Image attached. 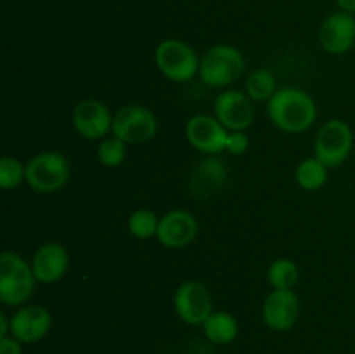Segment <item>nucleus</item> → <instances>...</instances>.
Returning a JSON list of instances; mask_svg holds the SVG:
<instances>
[{
  "label": "nucleus",
  "instance_id": "17",
  "mask_svg": "<svg viewBox=\"0 0 355 354\" xmlns=\"http://www.w3.org/2000/svg\"><path fill=\"white\" fill-rule=\"evenodd\" d=\"M227 183V169L217 156L201 160L191 176V194L196 200H208L224 189Z\"/></svg>",
  "mask_w": 355,
  "mask_h": 354
},
{
  "label": "nucleus",
  "instance_id": "8",
  "mask_svg": "<svg viewBox=\"0 0 355 354\" xmlns=\"http://www.w3.org/2000/svg\"><path fill=\"white\" fill-rule=\"evenodd\" d=\"M173 307L177 316L187 325H203L211 309V295L200 281H184L173 295Z\"/></svg>",
  "mask_w": 355,
  "mask_h": 354
},
{
  "label": "nucleus",
  "instance_id": "11",
  "mask_svg": "<svg viewBox=\"0 0 355 354\" xmlns=\"http://www.w3.org/2000/svg\"><path fill=\"white\" fill-rule=\"evenodd\" d=\"M215 117L229 132L252 127L255 118V108L248 94L241 90H224L215 99Z\"/></svg>",
  "mask_w": 355,
  "mask_h": 354
},
{
  "label": "nucleus",
  "instance_id": "13",
  "mask_svg": "<svg viewBox=\"0 0 355 354\" xmlns=\"http://www.w3.org/2000/svg\"><path fill=\"white\" fill-rule=\"evenodd\" d=\"M319 44L326 52L342 56L355 44V17L349 12H333L319 26Z\"/></svg>",
  "mask_w": 355,
  "mask_h": 354
},
{
  "label": "nucleus",
  "instance_id": "9",
  "mask_svg": "<svg viewBox=\"0 0 355 354\" xmlns=\"http://www.w3.org/2000/svg\"><path fill=\"white\" fill-rule=\"evenodd\" d=\"M110 108L99 99H83L73 110V125L82 137L89 141H103L113 128Z\"/></svg>",
  "mask_w": 355,
  "mask_h": 354
},
{
  "label": "nucleus",
  "instance_id": "7",
  "mask_svg": "<svg viewBox=\"0 0 355 354\" xmlns=\"http://www.w3.org/2000/svg\"><path fill=\"white\" fill-rule=\"evenodd\" d=\"M158 132V120L149 108L141 104H127L113 117L111 134L127 144H142L151 141Z\"/></svg>",
  "mask_w": 355,
  "mask_h": 354
},
{
  "label": "nucleus",
  "instance_id": "2",
  "mask_svg": "<svg viewBox=\"0 0 355 354\" xmlns=\"http://www.w3.org/2000/svg\"><path fill=\"white\" fill-rule=\"evenodd\" d=\"M35 278L31 264L19 253L2 252L0 255V302L10 307H21L35 292Z\"/></svg>",
  "mask_w": 355,
  "mask_h": 354
},
{
  "label": "nucleus",
  "instance_id": "1",
  "mask_svg": "<svg viewBox=\"0 0 355 354\" xmlns=\"http://www.w3.org/2000/svg\"><path fill=\"white\" fill-rule=\"evenodd\" d=\"M270 121L279 130L288 134H300L309 130L318 118V106L312 96L298 87L277 89L267 103Z\"/></svg>",
  "mask_w": 355,
  "mask_h": 354
},
{
  "label": "nucleus",
  "instance_id": "19",
  "mask_svg": "<svg viewBox=\"0 0 355 354\" xmlns=\"http://www.w3.org/2000/svg\"><path fill=\"white\" fill-rule=\"evenodd\" d=\"M295 179L298 186L305 191H318L328 180V167L318 160L315 156L307 160H302L295 170Z\"/></svg>",
  "mask_w": 355,
  "mask_h": 354
},
{
  "label": "nucleus",
  "instance_id": "12",
  "mask_svg": "<svg viewBox=\"0 0 355 354\" xmlns=\"http://www.w3.org/2000/svg\"><path fill=\"white\" fill-rule=\"evenodd\" d=\"M52 326V314L38 304H24L10 316V335L23 344H35L44 339Z\"/></svg>",
  "mask_w": 355,
  "mask_h": 354
},
{
  "label": "nucleus",
  "instance_id": "14",
  "mask_svg": "<svg viewBox=\"0 0 355 354\" xmlns=\"http://www.w3.org/2000/svg\"><path fill=\"white\" fill-rule=\"evenodd\" d=\"M300 316V301L293 290H276L267 295L262 307L263 323L274 332H288Z\"/></svg>",
  "mask_w": 355,
  "mask_h": 354
},
{
  "label": "nucleus",
  "instance_id": "6",
  "mask_svg": "<svg viewBox=\"0 0 355 354\" xmlns=\"http://www.w3.org/2000/svg\"><path fill=\"white\" fill-rule=\"evenodd\" d=\"M354 146V132L347 121L333 118L321 125L314 141V156L328 169L347 162Z\"/></svg>",
  "mask_w": 355,
  "mask_h": 354
},
{
  "label": "nucleus",
  "instance_id": "28",
  "mask_svg": "<svg viewBox=\"0 0 355 354\" xmlns=\"http://www.w3.org/2000/svg\"><path fill=\"white\" fill-rule=\"evenodd\" d=\"M340 10L349 14H355V0H336Z\"/></svg>",
  "mask_w": 355,
  "mask_h": 354
},
{
  "label": "nucleus",
  "instance_id": "27",
  "mask_svg": "<svg viewBox=\"0 0 355 354\" xmlns=\"http://www.w3.org/2000/svg\"><path fill=\"white\" fill-rule=\"evenodd\" d=\"M10 335V318H7L6 312H0V337Z\"/></svg>",
  "mask_w": 355,
  "mask_h": 354
},
{
  "label": "nucleus",
  "instance_id": "16",
  "mask_svg": "<svg viewBox=\"0 0 355 354\" xmlns=\"http://www.w3.org/2000/svg\"><path fill=\"white\" fill-rule=\"evenodd\" d=\"M30 264L38 283L52 285L64 278L69 267V255L59 243H45L38 246Z\"/></svg>",
  "mask_w": 355,
  "mask_h": 354
},
{
  "label": "nucleus",
  "instance_id": "26",
  "mask_svg": "<svg viewBox=\"0 0 355 354\" xmlns=\"http://www.w3.org/2000/svg\"><path fill=\"white\" fill-rule=\"evenodd\" d=\"M0 354H23V342L12 335L0 337Z\"/></svg>",
  "mask_w": 355,
  "mask_h": 354
},
{
  "label": "nucleus",
  "instance_id": "4",
  "mask_svg": "<svg viewBox=\"0 0 355 354\" xmlns=\"http://www.w3.org/2000/svg\"><path fill=\"white\" fill-rule=\"evenodd\" d=\"M71 165L62 153L42 151L26 163V183L35 193L51 194L68 184Z\"/></svg>",
  "mask_w": 355,
  "mask_h": 354
},
{
  "label": "nucleus",
  "instance_id": "22",
  "mask_svg": "<svg viewBox=\"0 0 355 354\" xmlns=\"http://www.w3.org/2000/svg\"><path fill=\"white\" fill-rule=\"evenodd\" d=\"M159 217L149 208H139L128 217V231L137 239H149L158 235Z\"/></svg>",
  "mask_w": 355,
  "mask_h": 354
},
{
  "label": "nucleus",
  "instance_id": "5",
  "mask_svg": "<svg viewBox=\"0 0 355 354\" xmlns=\"http://www.w3.org/2000/svg\"><path fill=\"white\" fill-rule=\"evenodd\" d=\"M155 61L163 76L177 83L189 82L200 73V61L196 51L189 44L177 38L159 42L155 51Z\"/></svg>",
  "mask_w": 355,
  "mask_h": 354
},
{
  "label": "nucleus",
  "instance_id": "21",
  "mask_svg": "<svg viewBox=\"0 0 355 354\" xmlns=\"http://www.w3.org/2000/svg\"><path fill=\"white\" fill-rule=\"evenodd\" d=\"M300 278V269L291 259H276L267 269V280L276 290H291Z\"/></svg>",
  "mask_w": 355,
  "mask_h": 354
},
{
  "label": "nucleus",
  "instance_id": "25",
  "mask_svg": "<svg viewBox=\"0 0 355 354\" xmlns=\"http://www.w3.org/2000/svg\"><path fill=\"white\" fill-rule=\"evenodd\" d=\"M250 148V139L248 135L245 134L243 130H234L229 132L227 135V142H225V151L231 153V155L239 156L245 155Z\"/></svg>",
  "mask_w": 355,
  "mask_h": 354
},
{
  "label": "nucleus",
  "instance_id": "23",
  "mask_svg": "<svg viewBox=\"0 0 355 354\" xmlns=\"http://www.w3.org/2000/svg\"><path fill=\"white\" fill-rule=\"evenodd\" d=\"M127 156V142L118 139L116 135H107L97 146V158L104 167H120Z\"/></svg>",
  "mask_w": 355,
  "mask_h": 354
},
{
  "label": "nucleus",
  "instance_id": "24",
  "mask_svg": "<svg viewBox=\"0 0 355 354\" xmlns=\"http://www.w3.org/2000/svg\"><path fill=\"white\" fill-rule=\"evenodd\" d=\"M23 180H26V165L14 156H2L0 158V187L2 189H14Z\"/></svg>",
  "mask_w": 355,
  "mask_h": 354
},
{
  "label": "nucleus",
  "instance_id": "10",
  "mask_svg": "<svg viewBox=\"0 0 355 354\" xmlns=\"http://www.w3.org/2000/svg\"><path fill=\"white\" fill-rule=\"evenodd\" d=\"M229 130L210 115H194L186 125V137L189 144L208 156H217L225 151Z\"/></svg>",
  "mask_w": 355,
  "mask_h": 354
},
{
  "label": "nucleus",
  "instance_id": "20",
  "mask_svg": "<svg viewBox=\"0 0 355 354\" xmlns=\"http://www.w3.org/2000/svg\"><path fill=\"white\" fill-rule=\"evenodd\" d=\"M246 94L252 101H267L269 103L272 99L274 94L277 92V80L270 69L259 68L253 69L248 76H246L245 83Z\"/></svg>",
  "mask_w": 355,
  "mask_h": 354
},
{
  "label": "nucleus",
  "instance_id": "15",
  "mask_svg": "<svg viewBox=\"0 0 355 354\" xmlns=\"http://www.w3.org/2000/svg\"><path fill=\"white\" fill-rule=\"evenodd\" d=\"M196 236L198 221L191 212L175 208L159 217L156 238L166 248H184V246L191 245Z\"/></svg>",
  "mask_w": 355,
  "mask_h": 354
},
{
  "label": "nucleus",
  "instance_id": "3",
  "mask_svg": "<svg viewBox=\"0 0 355 354\" xmlns=\"http://www.w3.org/2000/svg\"><path fill=\"white\" fill-rule=\"evenodd\" d=\"M245 71V56L232 45H214L200 61V76L208 87H229L241 78Z\"/></svg>",
  "mask_w": 355,
  "mask_h": 354
},
{
  "label": "nucleus",
  "instance_id": "18",
  "mask_svg": "<svg viewBox=\"0 0 355 354\" xmlns=\"http://www.w3.org/2000/svg\"><path fill=\"white\" fill-rule=\"evenodd\" d=\"M201 326H203V333L207 335V339L217 346L231 344L239 332L238 319L227 311H214Z\"/></svg>",
  "mask_w": 355,
  "mask_h": 354
}]
</instances>
